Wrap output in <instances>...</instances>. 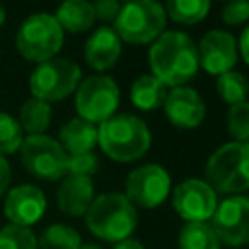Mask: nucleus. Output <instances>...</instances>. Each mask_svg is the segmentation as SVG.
<instances>
[{
	"mask_svg": "<svg viewBox=\"0 0 249 249\" xmlns=\"http://www.w3.org/2000/svg\"><path fill=\"white\" fill-rule=\"evenodd\" d=\"M161 107L167 121L177 128H196L206 117V105L202 97L189 86L171 88Z\"/></svg>",
	"mask_w": 249,
	"mask_h": 249,
	"instance_id": "nucleus-14",
	"label": "nucleus"
},
{
	"mask_svg": "<svg viewBox=\"0 0 249 249\" xmlns=\"http://www.w3.org/2000/svg\"><path fill=\"white\" fill-rule=\"evenodd\" d=\"M95 171H97V158H95L93 152L68 156V161H66V175L91 177Z\"/></svg>",
	"mask_w": 249,
	"mask_h": 249,
	"instance_id": "nucleus-29",
	"label": "nucleus"
},
{
	"mask_svg": "<svg viewBox=\"0 0 249 249\" xmlns=\"http://www.w3.org/2000/svg\"><path fill=\"white\" fill-rule=\"evenodd\" d=\"M167 16L161 4L152 0H136L121 6L113 21V29L121 41L130 45L154 43L165 31Z\"/></svg>",
	"mask_w": 249,
	"mask_h": 249,
	"instance_id": "nucleus-5",
	"label": "nucleus"
},
{
	"mask_svg": "<svg viewBox=\"0 0 249 249\" xmlns=\"http://www.w3.org/2000/svg\"><path fill=\"white\" fill-rule=\"evenodd\" d=\"M0 249H37V237L29 228L8 224L0 230Z\"/></svg>",
	"mask_w": 249,
	"mask_h": 249,
	"instance_id": "nucleus-28",
	"label": "nucleus"
},
{
	"mask_svg": "<svg viewBox=\"0 0 249 249\" xmlns=\"http://www.w3.org/2000/svg\"><path fill=\"white\" fill-rule=\"evenodd\" d=\"M53 119V109L51 103L37 99V97H29L21 103L19 107V115H18V123L21 126V130L27 132V136L33 134H45V130L49 128Z\"/></svg>",
	"mask_w": 249,
	"mask_h": 249,
	"instance_id": "nucleus-21",
	"label": "nucleus"
},
{
	"mask_svg": "<svg viewBox=\"0 0 249 249\" xmlns=\"http://www.w3.org/2000/svg\"><path fill=\"white\" fill-rule=\"evenodd\" d=\"M121 91L117 82L109 76L97 74L80 82V86L76 88L74 105L80 119L91 124H101L115 115Z\"/></svg>",
	"mask_w": 249,
	"mask_h": 249,
	"instance_id": "nucleus-8",
	"label": "nucleus"
},
{
	"mask_svg": "<svg viewBox=\"0 0 249 249\" xmlns=\"http://www.w3.org/2000/svg\"><path fill=\"white\" fill-rule=\"evenodd\" d=\"M123 4H119L117 0H97L93 4V14H95V19L103 21V23H113L115 18L119 16V10H121Z\"/></svg>",
	"mask_w": 249,
	"mask_h": 249,
	"instance_id": "nucleus-31",
	"label": "nucleus"
},
{
	"mask_svg": "<svg viewBox=\"0 0 249 249\" xmlns=\"http://www.w3.org/2000/svg\"><path fill=\"white\" fill-rule=\"evenodd\" d=\"M216 91L231 107V105L247 101L249 82H247L245 74H241L237 70H230V72H224L216 78Z\"/></svg>",
	"mask_w": 249,
	"mask_h": 249,
	"instance_id": "nucleus-25",
	"label": "nucleus"
},
{
	"mask_svg": "<svg viewBox=\"0 0 249 249\" xmlns=\"http://www.w3.org/2000/svg\"><path fill=\"white\" fill-rule=\"evenodd\" d=\"M18 152L23 167L33 177H39L45 181H56L66 175L68 154L62 150L58 140L47 134L25 136Z\"/></svg>",
	"mask_w": 249,
	"mask_h": 249,
	"instance_id": "nucleus-9",
	"label": "nucleus"
},
{
	"mask_svg": "<svg viewBox=\"0 0 249 249\" xmlns=\"http://www.w3.org/2000/svg\"><path fill=\"white\" fill-rule=\"evenodd\" d=\"M80 82H82L80 66L68 58L54 56L33 68L29 76V89H31V97L51 103L74 93Z\"/></svg>",
	"mask_w": 249,
	"mask_h": 249,
	"instance_id": "nucleus-7",
	"label": "nucleus"
},
{
	"mask_svg": "<svg viewBox=\"0 0 249 249\" xmlns=\"http://www.w3.org/2000/svg\"><path fill=\"white\" fill-rule=\"evenodd\" d=\"M121 39L119 35L115 33L113 27H99L95 29L89 39L86 41V47H84V58L86 62L97 70V72H105L109 68L115 66V62L119 60L121 56Z\"/></svg>",
	"mask_w": 249,
	"mask_h": 249,
	"instance_id": "nucleus-16",
	"label": "nucleus"
},
{
	"mask_svg": "<svg viewBox=\"0 0 249 249\" xmlns=\"http://www.w3.org/2000/svg\"><path fill=\"white\" fill-rule=\"evenodd\" d=\"M222 19L228 25H241V23L249 21V2L247 0L228 2L222 10Z\"/></svg>",
	"mask_w": 249,
	"mask_h": 249,
	"instance_id": "nucleus-30",
	"label": "nucleus"
},
{
	"mask_svg": "<svg viewBox=\"0 0 249 249\" xmlns=\"http://www.w3.org/2000/svg\"><path fill=\"white\" fill-rule=\"evenodd\" d=\"M115 249H144V245H142L138 239L128 237V239H124V241H119V243L115 245Z\"/></svg>",
	"mask_w": 249,
	"mask_h": 249,
	"instance_id": "nucleus-34",
	"label": "nucleus"
},
{
	"mask_svg": "<svg viewBox=\"0 0 249 249\" xmlns=\"http://www.w3.org/2000/svg\"><path fill=\"white\" fill-rule=\"evenodd\" d=\"M175 212L185 220L191 222H210L216 212L218 196L214 189L202 179H185L181 181L171 195Z\"/></svg>",
	"mask_w": 249,
	"mask_h": 249,
	"instance_id": "nucleus-12",
	"label": "nucleus"
},
{
	"mask_svg": "<svg viewBox=\"0 0 249 249\" xmlns=\"http://www.w3.org/2000/svg\"><path fill=\"white\" fill-rule=\"evenodd\" d=\"M167 88L152 74L138 76L130 86V101L140 111H154L163 105Z\"/></svg>",
	"mask_w": 249,
	"mask_h": 249,
	"instance_id": "nucleus-20",
	"label": "nucleus"
},
{
	"mask_svg": "<svg viewBox=\"0 0 249 249\" xmlns=\"http://www.w3.org/2000/svg\"><path fill=\"white\" fill-rule=\"evenodd\" d=\"M86 216L88 230L105 241L119 243L138 226V212L123 193H105L93 198Z\"/></svg>",
	"mask_w": 249,
	"mask_h": 249,
	"instance_id": "nucleus-3",
	"label": "nucleus"
},
{
	"mask_svg": "<svg viewBox=\"0 0 249 249\" xmlns=\"http://www.w3.org/2000/svg\"><path fill=\"white\" fill-rule=\"evenodd\" d=\"M80 233L66 224H51L37 239V249H80Z\"/></svg>",
	"mask_w": 249,
	"mask_h": 249,
	"instance_id": "nucleus-24",
	"label": "nucleus"
},
{
	"mask_svg": "<svg viewBox=\"0 0 249 249\" xmlns=\"http://www.w3.org/2000/svg\"><path fill=\"white\" fill-rule=\"evenodd\" d=\"M237 51L241 53L243 60L249 64V25L241 31V37H239V43H237Z\"/></svg>",
	"mask_w": 249,
	"mask_h": 249,
	"instance_id": "nucleus-33",
	"label": "nucleus"
},
{
	"mask_svg": "<svg viewBox=\"0 0 249 249\" xmlns=\"http://www.w3.org/2000/svg\"><path fill=\"white\" fill-rule=\"evenodd\" d=\"M58 144L68 156L93 152L97 146V126L80 117L70 119L58 132Z\"/></svg>",
	"mask_w": 249,
	"mask_h": 249,
	"instance_id": "nucleus-18",
	"label": "nucleus"
},
{
	"mask_svg": "<svg viewBox=\"0 0 249 249\" xmlns=\"http://www.w3.org/2000/svg\"><path fill=\"white\" fill-rule=\"evenodd\" d=\"M148 62L152 76L165 88L187 86L198 72V53L195 41L183 31H163L150 47Z\"/></svg>",
	"mask_w": 249,
	"mask_h": 249,
	"instance_id": "nucleus-1",
	"label": "nucleus"
},
{
	"mask_svg": "<svg viewBox=\"0 0 249 249\" xmlns=\"http://www.w3.org/2000/svg\"><path fill=\"white\" fill-rule=\"evenodd\" d=\"M80 249H103V247H99V245H95V243H82Z\"/></svg>",
	"mask_w": 249,
	"mask_h": 249,
	"instance_id": "nucleus-35",
	"label": "nucleus"
},
{
	"mask_svg": "<svg viewBox=\"0 0 249 249\" xmlns=\"http://www.w3.org/2000/svg\"><path fill=\"white\" fill-rule=\"evenodd\" d=\"M97 144L111 160L128 163L140 160L150 150L152 134L140 117L123 113L97 124Z\"/></svg>",
	"mask_w": 249,
	"mask_h": 249,
	"instance_id": "nucleus-2",
	"label": "nucleus"
},
{
	"mask_svg": "<svg viewBox=\"0 0 249 249\" xmlns=\"http://www.w3.org/2000/svg\"><path fill=\"white\" fill-rule=\"evenodd\" d=\"M47 210V198L35 185L14 187L4 200V214L14 226L29 228L41 220Z\"/></svg>",
	"mask_w": 249,
	"mask_h": 249,
	"instance_id": "nucleus-15",
	"label": "nucleus"
},
{
	"mask_svg": "<svg viewBox=\"0 0 249 249\" xmlns=\"http://www.w3.org/2000/svg\"><path fill=\"white\" fill-rule=\"evenodd\" d=\"M23 142V130L16 117L0 111V156L14 154Z\"/></svg>",
	"mask_w": 249,
	"mask_h": 249,
	"instance_id": "nucleus-27",
	"label": "nucleus"
},
{
	"mask_svg": "<svg viewBox=\"0 0 249 249\" xmlns=\"http://www.w3.org/2000/svg\"><path fill=\"white\" fill-rule=\"evenodd\" d=\"M206 183L214 193L241 195L249 189V144L228 142L214 150L206 161Z\"/></svg>",
	"mask_w": 249,
	"mask_h": 249,
	"instance_id": "nucleus-4",
	"label": "nucleus"
},
{
	"mask_svg": "<svg viewBox=\"0 0 249 249\" xmlns=\"http://www.w3.org/2000/svg\"><path fill=\"white\" fill-rule=\"evenodd\" d=\"M179 249H220V241L210 222H191L179 231Z\"/></svg>",
	"mask_w": 249,
	"mask_h": 249,
	"instance_id": "nucleus-23",
	"label": "nucleus"
},
{
	"mask_svg": "<svg viewBox=\"0 0 249 249\" xmlns=\"http://www.w3.org/2000/svg\"><path fill=\"white\" fill-rule=\"evenodd\" d=\"M64 43V31L56 18L47 12L31 14L18 29L16 47L18 53L31 62H45L56 56Z\"/></svg>",
	"mask_w": 249,
	"mask_h": 249,
	"instance_id": "nucleus-6",
	"label": "nucleus"
},
{
	"mask_svg": "<svg viewBox=\"0 0 249 249\" xmlns=\"http://www.w3.org/2000/svg\"><path fill=\"white\" fill-rule=\"evenodd\" d=\"M171 193V179L165 167L146 163L132 169L124 183V196L134 208H156Z\"/></svg>",
	"mask_w": 249,
	"mask_h": 249,
	"instance_id": "nucleus-10",
	"label": "nucleus"
},
{
	"mask_svg": "<svg viewBox=\"0 0 249 249\" xmlns=\"http://www.w3.org/2000/svg\"><path fill=\"white\" fill-rule=\"evenodd\" d=\"M4 19H6V10H4L2 4H0V27L4 25Z\"/></svg>",
	"mask_w": 249,
	"mask_h": 249,
	"instance_id": "nucleus-36",
	"label": "nucleus"
},
{
	"mask_svg": "<svg viewBox=\"0 0 249 249\" xmlns=\"http://www.w3.org/2000/svg\"><path fill=\"white\" fill-rule=\"evenodd\" d=\"M210 226L220 243L243 247L249 243V196L235 195L218 202Z\"/></svg>",
	"mask_w": 249,
	"mask_h": 249,
	"instance_id": "nucleus-11",
	"label": "nucleus"
},
{
	"mask_svg": "<svg viewBox=\"0 0 249 249\" xmlns=\"http://www.w3.org/2000/svg\"><path fill=\"white\" fill-rule=\"evenodd\" d=\"M165 16L179 25H195L210 12L208 0H171L163 6Z\"/></svg>",
	"mask_w": 249,
	"mask_h": 249,
	"instance_id": "nucleus-22",
	"label": "nucleus"
},
{
	"mask_svg": "<svg viewBox=\"0 0 249 249\" xmlns=\"http://www.w3.org/2000/svg\"><path fill=\"white\" fill-rule=\"evenodd\" d=\"M10 163L4 156H0V196L8 191V185H10Z\"/></svg>",
	"mask_w": 249,
	"mask_h": 249,
	"instance_id": "nucleus-32",
	"label": "nucleus"
},
{
	"mask_svg": "<svg viewBox=\"0 0 249 249\" xmlns=\"http://www.w3.org/2000/svg\"><path fill=\"white\" fill-rule=\"evenodd\" d=\"M93 181L91 177L66 175L56 191L58 208L68 216H84L93 202Z\"/></svg>",
	"mask_w": 249,
	"mask_h": 249,
	"instance_id": "nucleus-17",
	"label": "nucleus"
},
{
	"mask_svg": "<svg viewBox=\"0 0 249 249\" xmlns=\"http://www.w3.org/2000/svg\"><path fill=\"white\" fill-rule=\"evenodd\" d=\"M54 18H56L58 25L62 27V31H70V33L88 31V29H91V25L95 21L93 4H89L86 0H68L58 6Z\"/></svg>",
	"mask_w": 249,
	"mask_h": 249,
	"instance_id": "nucleus-19",
	"label": "nucleus"
},
{
	"mask_svg": "<svg viewBox=\"0 0 249 249\" xmlns=\"http://www.w3.org/2000/svg\"><path fill=\"white\" fill-rule=\"evenodd\" d=\"M228 132L235 142L249 144V101L231 105L226 115Z\"/></svg>",
	"mask_w": 249,
	"mask_h": 249,
	"instance_id": "nucleus-26",
	"label": "nucleus"
},
{
	"mask_svg": "<svg viewBox=\"0 0 249 249\" xmlns=\"http://www.w3.org/2000/svg\"><path fill=\"white\" fill-rule=\"evenodd\" d=\"M196 53L198 66H202L212 76H220L233 70L237 62V41L230 31L212 29L200 39Z\"/></svg>",
	"mask_w": 249,
	"mask_h": 249,
	"instance_id": "nucleus-13",
	"label": "nucleus"
}]
</instances>
